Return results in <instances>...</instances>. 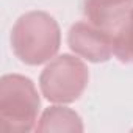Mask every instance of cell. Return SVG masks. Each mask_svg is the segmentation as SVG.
Returning a JSON list of instances; mask_svg holds the SVG:
<instances>
[{"mask_svg":"<svg viewBox=\"0 0 133 133\" xmlns=\"http://www.w3.org/2000/svg\"><path fill=\"white\" fill-rule=\"evenodd\" d=\"M11 49L16 58L27 66H39L55 58L61 45V28L45 11L22 14L11 28Z\"/></svg>","mask_w":133,"mask_h":133,"instance_id":"cell-1","label":"cell"},{"mask_svg":"<svg viewBox=\"0 0 133 133\" xmlns=\"http://www.w3.org/2000/svg\"><path fill=\"white\" fill-rule=\"evenodd\" d=\"M133 11V0H85L83 14L89 24L113 41L121 35Z\"/></svg>","mask_w":133,"mask_h":133,"instance_id":"cell-5","label":"cell"},{"mask_svg":"<svg viewBox=\"0 0 133 133\" xmlns=\"http://www.w3.org/2000/svg\"><path fill=\"white\" fill-rule=\"evenodd\" d=\"M36 131L44 133V131H83V121L80 114L64 105H53L49 107L42 111L41 117L38 119L36 124Z\"/></svg>","mask_w":133,"mask_h":133,"instance_id":"cell-6","label":"cell"},{"mask_svg":"<svg viewBox=\"0 0 133 133\" xmlns=\"http://www.w3.org/2000/svg\"><path fill=\"white\" fill-rule=\"evenodd\" d=\"M68 45L75 55L89 63H105L114 55V41L88 21L71 25L68 31Z\"/></svg>","mask_w":133,"mask_h":133,"instance_id":"cell-4","label":"cell"},{"mask_svg":"<svg viewBox=\"0 0 133 133\" xmlns=\"http://www.w3.org/2000/svg\"><path fill=\"white\" fill-rule=\"evenodd\" d=\"M41 99L31 78L5 74L0 78V128L10 133H28L36 128Z\"/></svg>","mask_w":133,"mask_h":133,"instance_id":"cell-2","label":"cell"},{"mask_svg":"<svg viewBox=\"0 0 133 133\" xmlns=\"http://www.w3.org/2000/svg\"><path fill=\"white\" fill-rule=\"evenodd\" d=\"M89 82V69L82 58L63 53L49 61L39 75L41 94L52 103L77 102Z\"/></svg>","mask_w":133,"mask_h":133,"instance_id":"cell-3","label":"cell"},{"mask_svg":"<svg viewBox=\"0 0 133 133\" xmlns=\"http://www.w3.org/2000/svg\"><path fill=\"white\" fill-rule=\"evenodd\" d=\"M114 56L124 64H133V11L127 25L114 39Z\"/></svg>","mask_w":133,"mask_h":133,"instance_id":"cell-7","label":"cell"}]
</instances>
